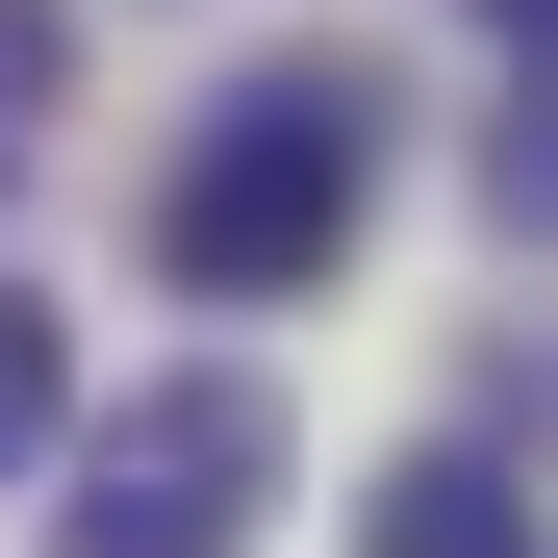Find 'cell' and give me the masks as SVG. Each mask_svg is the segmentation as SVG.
Here are the masks:
<instances>
[{"mask_svg": "<svg viewBox=\"0 0 558 558\" xmlns=\"http://www.w3.org/2000/svg\"><path fill=\"white\" fill-rule=\"evenodd\" d=\"M26 457H51V305L0 279V483H26Z\"/></svg>", "mask_w": 558, "mask_h": 558, "instance_id": "cell-4", "label": "cell"}, {"mask_svg": "<svg viewBox=\"0 0 558 558\" xmlns=\"http://www.w3.org/2000/svg\"><path fill=\"white\" fill-rule=\"evenodd\" d=\"M355 204H381V76H229L204 128H178V178H153V254L204 279V305H305V279L355 254Z\"/></svg>", "mask_w": 558, "mask_h": 558, "instance_id": "cell-1", "label": "cell"}, {"mask_svg": "<svg viewBox=\"0 0 558 558\" xmlns=\"http://www.w3.org/2000/svg\"><path fill=\"white\" fill-rule=\"evenodd\" d=\"M355 558H533V483H508V457H407Z\"/></svg>", "mask_w": 558, "mask_h": 558, "instance_id": "cell-3", "label": "cell"}, {"mask_svg": "<svg viewBox=\"0 0 558 558\" xmlns=\"http://www.w3.org/2000/svg\"><path fill=\"white\" fill-rule=\"evenodd\" d=\"M26 102H51V0H0V153H26Z\"/></svg>", "mask_w": 558, "mask_h": 558, "instance_id": "cell-5", "label": "cell"}, {"mask_svg": "<svg viewBox=\"0 0 558 558\" xmlns=\"http://www.w3.org/2000/svg\"><path fill=\"white\" fill-rule=\"evenodd\" d=\"M254 508H279V407L254 381H128V432L76 457L51 558H254Z\"/></svg>", "mask_w": 558, "mask_h": 558, "instance_id": "cell-2", "label": "cell"}]
</instances>
